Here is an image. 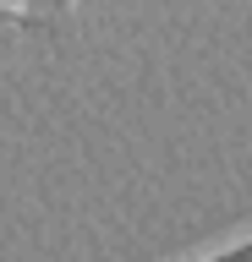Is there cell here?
Listing matches in <instances>:
<instances>
[{
	"label": "cell",
	"instance_id": "1",
	"mask_svg": "<svg viewBox=\"0 0 252 262\" xmlns=\"http://www.w3.org/2000/svg\"><path fill=\"white\" fill-rule=\"evenodd\" d=\"M33 6H38V0H0V11L17 16V22H22V16H33Z\"/></svg>",
	"mask_w": 252,
	"mask_h": 262
}]
</instances>
